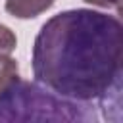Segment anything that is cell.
Returning a JSON list of instances; mask_svg holds the SVG:
<instances>
[{"label": "cell", "mask_w": 123, "mask_h": 123, "mask_svg": "<svg viewBox=\"0 0 123 123\" xmlns=\"http://www.w3.org/2000/svg\"><path fill=\"white\" fill-rule=\"evenodd\" d=\"M92 102L63 98L40 83L17 79L0 94V121H98Z\"/></svg>", "instance_id": "cell-2"}, {"label": "cell", "mask_w": 123, "mask_h": 123, "mask_svg": "<svg viewBox=\"0 0 123 123\" xmlns=\"http://www.w3.org/2000/svg\"><path fill=\"white\" fill-rule=\"evenodd\" d=\"M86 4H92V6H98V8H113V10H119V2L121 0H85Z\"/></svg>", "instance_id": "cell-6"}, {"label": "cell", "mask_w": 123, "mask_h": 123, "mask_svg": "<svg viewBox=\"0 0 123 123\" xmlns=\"http://www.w3.org/2000/svg\"><path fill=\"white\" fill-rule=\"evenodd\" d=\"M17 46V38L13 31L0 23V56H10Z\"/></svg>", "instance_id": "cell-5"}, {"label": "cell", "mask_w": 123, "mask_h": 123, "mask_svg": "<svg viewBox=\"0 0 123 123\" xmlns=\"http://www.w3.org/2000/svg\"><path fill=\"white\" fill-rule=\"evenodd\" d=\"M31 67L52 92L96 102L106 119H121L123 25L115 15L86 8L52 15L35 37Z\"/></svg>", "instance_id": "cell-1"}, {"label": "cell", "mask_w": 123, "mask_h": 123, "mask_svg": "<svg viewBox=\"0 0 123 123\" xmlns=\"http://www.w3.org/2000/svg\"><path fill=\"white\" fill-rule=\"evenodd\" d=\"M56 0H6V12L17 19H33L50 10Z\"/></svg>", "instance_id": "cell-3"}, {"label": "cell", "mask_w": 123, "mask_h": 123, "mask_svg": "<svg viewBox=\"0 0 123 123\" xmlns=\"http://www.w3.org/2000/svg\"><path fill=\"white\" fill-rule=\"evenodd\" d=\"M19 79L17 62L10 56H0V94Z\"/></svg>", "instance_id": "cell-4"}]
</instances>
